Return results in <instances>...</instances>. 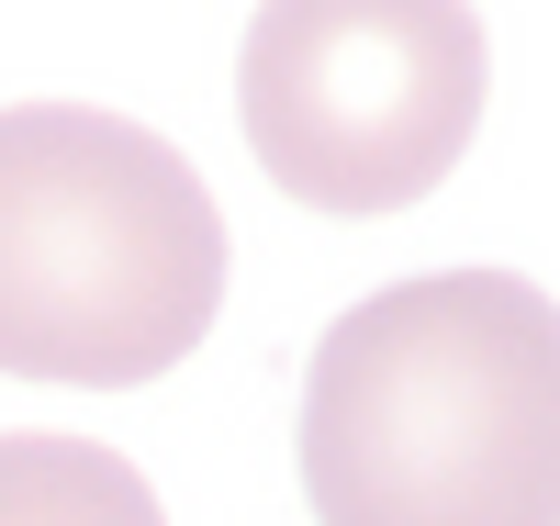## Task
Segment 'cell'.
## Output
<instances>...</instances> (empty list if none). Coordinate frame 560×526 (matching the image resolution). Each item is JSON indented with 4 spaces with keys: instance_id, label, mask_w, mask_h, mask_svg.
<instances>
[{
    "instance_id": "obj_2",
    "label": "cell",
    "mask_w": 560,
    "mask_h": 526,
    "mask_svg": "<svg viewBox=\"0 0 560 526\" xmlns=\"http://www.w3.org/2000/svg\"><path fill=\"white\" fill-rule=\"evenodd\" d=\"M224 213L168 135L12 102L0 113V370L135 393L213 337Z\"/></svg>"
},
{
    "instance_id": "obj_4",
    "label": "cell",
    "mask_w": 560,
    "mask_h": 526,
    "mask_svg": "<svg viewBox=\"0 0 560 526\" xmlns=\"http://www.w3.org/2000/svg\"><path fill=\"white\" fill-rule=\"evenodd\" d=\"M0 526H168L147 470L102 437H0Z\"/></svg>"
},
{
    "instance_id": "obj_3",
    "label": "cell",
    "mask_w": 560,
    "mask_h": 526,
    "mask_svg": "<svg viewBox=\"0 0 560 526\" xmlns=\"http://www.w3.org/2000/svg\"><path fill=\"white\" fill-rule=\"evenodd\" d=\"M236 124L303 213H404L482 135V12L459 0H269Z\"/></svg>"
},
{
    "instance_id": "obj_1",
    "label": "cell",
    "mask_w": 560,
    "mask_h": 526,
    "mask_svg": "<svg viewBox=\"0 0 560 526\" xmlns=\"http://www.w3.org/2000/svg\"><path fill=\"white\" fill-rule=\"evenodd\" d=\"M314 526H560V303L427 269L348 303L303 370Z\"/></svg>"
}]
</instances>
